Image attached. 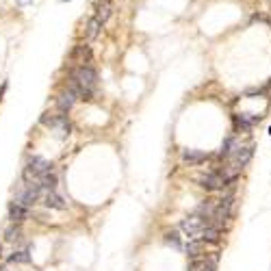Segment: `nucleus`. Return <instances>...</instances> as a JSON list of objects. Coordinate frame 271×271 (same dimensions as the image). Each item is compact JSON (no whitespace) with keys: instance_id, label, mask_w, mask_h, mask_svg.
<instances>
[{"instance_id":"f257e3e1","label":"nucleus","mask_w":271,"mask_h":271,"mask_svg":"<svg viewBox=\"0 0 271 271\" xmlns=\"http://www.w3.org/2000/svg\"><path fill=\"white\" fill-rule=\"evenodd\" d=\"M98 85V74L94 68H89V65H76V68L72 70L70 74V89L78 98H83V100H89L94 94V89Z\"/></svg>"},{"instance_id":"f03ea898","label":"nucleus","mask_w":271,"mask_h":271,"mask_svg":"<svg viewBox=\"0 0 271 271\" xmlns=\"http://www.w3.org/2000/svg\"><path fill=\"white\" fill-rule=\"evenodd\" d=\"M210 226H213V224H210L208 217H204V215H200V213H195V215L183 219V224H180V230H183V232L189 236V239H202L204 232H206Z\"/></svg>"},{"instance_id":"7ed1b4c3","label":"nucleus","mask_w":271,"mask_h":271,"mask_svg":"<svg viewBox=\"0 0 271 271\" xmlns=\"http://www.w3.org/2000/svg\"><path fill=\"white\" fill-rule=\"evenodd\" d=\"M44 193H46V189H42L35 183H26V180H24V183L18 187V191H15V202L28 208V206H33V204H37L39 200H42Z\"/></svg>"},{"instance_id":"20e7f679","label":"nucleus","mask_w":271,"mask_h":271,"mask_svg":"<svg viewBox=\"0 0 271 271\" xmlns=\"http://www.w3.org/2000/svg\"><path fill=\"white\" fill-rule=\"evenodd\" d=\"M230 180H234L232 176H226V174H221V171H208V174H204L198 178V183L204 187V189H208V191H213V189H224Z\"/></svg>"},{"instance_id":"39448f33","label":"nucleus","mask_w":271,"mask_h":271,"mask_svg":"<svg viewBox=\"0 0 271 271\" xmlns=\"http://www.w3.org/2000/svg\"><path fill=\"white\" fill-rule=\"evenodd\" d=\"M42 122L50 126L61 139L68 137V135H70V130H72V126H70V122H68V117H65V115H50V117H48V115H44Z\"/></svg>"},{"instance_id":"423d86ee","label":"nucleus","mask_w":271,"mask_h":271,"mask_svg":"<svg viewBox=\"0 0 271 271\" xmlns=\"http://www.w3.org/2000/svg\"><path fill=\"white\" fill-rule=\"evenodd\" d=\"M70 59L74 63H78V65H87L89 59H92V50H89V46H76Z\"/></svg>"},{"instance_id":"0eeeda50","label":"nucleus","mask_w":271,"mask_h":271,"mask_svg":"<svg viewBox=\"0 0 271 271\" xmlns=\"http://www.w3.org/2000/svg\"><path fill=\"white\" fill-rule=\"evenodd\" d=\"M9 219L13 221H24V219H28V208L26 206H22V204L18 202H11L9 204Z\"/></svg>"},{"instance_id":"6e6552de","label":"nucleus","mask_w":271,"mask_h":271,"mask_svg":"<svg viewBox=\"0 0 271 271\" xmlns=\"http://www.w3.org/2000/svg\"><path fill=\"white\" fill-rule=\"evenodd\" d=\"M44 204L48 208H56V210H65V202H63V198L61 195H56L54 191H46L44 193Z\"/></svg>"},{"instance_id":"1a4fd4ad","label":"nucleus","mask_w":271,"mask_h":271,"mask_svg":"<svg viewBox=\"0 0 271 271\" xmlns=\"http://www.w3.org/2000/svg\"><path fill=\"white\" fill-rule=\"evenodd\" d=\"M208 159V154H204L200 150H183V161L189 163V165H200Z\"/></svg>"},{"instance_id":"9d476101","label":"nucleus","mask_w":271,"mask_h":271,"mask_svg":"<svg viewBox=\"0 0 271 271\" xmlns=\"http://www.w3.org/2000/svg\"><path fill=\"white\" fill-rule=\"evenodd\" d=\"M76 98H78V96L74 94L72 89H70V92H63V94L59 96V100H56V106H59V109L65 113V111H70V109H72V104L76 102Z\"/></svg>"},{"instance_id":"9b49d317","label":"nucleus","mask_w":271,"mask_h":271,"mask_svg":"<svg viewBox=\"0 0 271 271\" xmlns=\"http://www.w3.org/2000/svg\"><path fill=\"white\" fill-rule=\"evenodd\" d=\"M250 157H252V145H245V147H236V152L232 154V159H234V163L236 165H245V163L250 161Z\"/></svg>"},{"instance_id":"f8f14e48","label":"nucleus","mask_w":271,"mask_h":271,"mask_svg":"<svg viewBox=\"0 0 271 271\" xmlns=\"http://www.w3.org/2000/svg\"><path fill=\"white\" fill-rule=\"evenodd\" d=\"M202 250H204V241H200V239H191V241H189V245H187V256L198 258L200 254H202Z\"/></svg>"},{"instance_id":"ddd939ff","label":"nucleus","mask_w":271,"mask_h":271,"mask_svg":"<svg viewBox=\"0 0 271 271\" xmlns=\"http://www.w3.org/2000/svg\"><path fill=\"white\" fill-rule=\"evenodd\" d=\"M189 271H215V258L213 260H193Z\"/></svg>"},{"instance_id":"4468645a","label":"nucleus","mask_w":271,"mask_h":271,"mask_svg":"<svg viewBox=\"0 0 271 271\" xmlns=\"http://www.w3.org/2000/svg\"><path fill=\"white\" fill-rule=\"evenodd\" d=\"M102 28V22L98 20V18H92L87 22V39H96L98 37V33H100Z\"/></svg>"},{"instance_id":"2eb2a0df","label":"nucleus","mask_w":271,"mask_h":271,"mask_svg":"<svg viewBox=\"0 0 271 271\" xmlns=\"http://www.w3.org/2000/svg\"><path fill=\"white\" fill-rule=\"evenodd\" d=\"M109 15H111V5L106 3V0H102V3L98 5V13H96V18L104 24L106 20H109Z\"/></svg>"},{"instance_id":"dca6fc26","label":"nucleus","mask_w":271,"mask_h":271,"mask_svg":"<svg viewBox=\"0 0 271 271\" xmlns=\"http://www.w3.org/2000/svg\"><path fill=\"white\" fill-rule=\"evenodd\" d=\"M9 262H31V256H28V252H13Z\"/></svg>"},{"instance_id":"f3484780","label":"nucleus","mask_w":271,"mask_h":271,"mask_svg":"<svg viewBox=\"0 0 271 271\" xmlns=\"http://www.w3.org/2000/svg\"><path fill=\"white\" fill-rule=\"evenodd\" d=\"M165 241L174 245L176 250H180V241H178V234H176V232H167V234H165Z\"/></svg>"},{"instance_id":"a211bd4d","label":"nucleus","mask_w":271,"mask_h":271,"mask_svg":"<svg viewBox=\"0 0 271 271\" xmlns=\"http://www.w3.org/2000/svg\"><path fill=\"white\" fill-rule=\"evenodd\" d=\"M7 241H15V239H18V236H20V228H7Z\"/></svg>"},{"instance_id":"6ab92c4d","label":"nucleus","mask_w":271,"mask_h":271,"mask_svg":"<svg viewBox=\"0 0 271 271\" xmlns=\"http://www.w3.org/2000/svg\"><path fill=\"white\" fill-rule=\"evenodd\" d=\"M61 3H70V0H61Z\"/></svg>"},{"instance_id":"aec40b11","label":"nucleus","mask_w":271,"mask_h":271,"mask_svg":"<svg viewBox=\"0 0 271 271\" xmlns=\"http://www.w3.org/2000/svg\"><path fill=\"white\" fill-rule=\"evenodd\" d=\"M0 271H7V269H0Z\"/></svg>"},{"instance_id":"412c9836","label":"nucleus","mask_w":271,"mask_h":271,"mask_svg":"<svg viewBox=\"0 0 271 271\" xmlns=\"http://www.w3.org/2000/svg\"><path fill=\"white\" fill-rule=\"evenodd\" d=\"M0 250H3V245H0Z\"/></svg>"}]
</instances>
